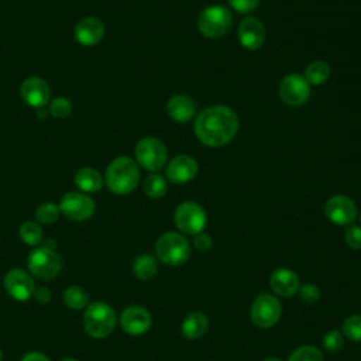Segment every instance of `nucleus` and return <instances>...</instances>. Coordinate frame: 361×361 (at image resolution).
I'll list each match as a JSON object with an SVG mask.
<instances>
[{
  "label": "nucleus",
  "instance_id": "412c9836",
  "mask_svg": "<svg viewBox=\"0 0 361 361\" xmlns=\"http://www.w3.org/2000/svg\"><path fill=\"white\" fill-rule=\"evenodd\" d=\"M209 329V319L202 312H192L189 313L180 326L182 336L189 340H196L202 337Z\"/></svg>",
  "mask_w": 361,
  "mask_h": 361
},
{
  "label": "nucleus",
  "instance_id": "a19ab883",
  "mask_svg": "<svg viewBox=\"0 0 361 361\" xmlns=\"http://www.w3.org/2000/svg\"><path fill=\"white\" fill-rule=\"evenodd\" d=\"M1 358H3V353H1V350H0V361H1Z\"/></svg>",
  "mask_w": 361,
  "mask_h": 361
},
{
  "label": "nucleus",
  "instance_id": "f3484780",
  "mask_svg": "<svg viewBox=\"0 0 361 361\" xmlns=\"http://www.w3.org/2000/svg\"><path fill=\"white\" fill-rule=\"evenodd\" d=\"M197 162L189 155H178L169 161L165 168V175L172 183H186L190 182L197 175Z\"/></svg>",
  "mask_w": 361,
  "mask_h": 361
},
{
  "label": "nucleus",
  "instance_id": "c85d7f7f",
  "mask_svg": "<svg viewBox=\"0 0 361 361\" xmlns=\"http://www.w3.org/2000/svg\"><path fill=\"white\" fill-rule=\"evenodd\" d=\"M341 334L350 341H361V314L348 316L341 324Z\"/></svg>",
  "mask_w": 361,
  "mask_h": 361
},
{
  "label": "nucleus",
  "instance_id": "20e7f679",
  "mask_svg": "<svg viewBox=\"0 0 361 361\" xmlns=\"http://www.w3.org/2000/svg\"><path fill=\"white\" fill-rule=\"evenodd\" d=\"M155 254L168 267L183 265L190 255V245L186 237L179 233L168 231L155 243Z\"/></svg>",
  "mask_w": 361,
  "mask_h": 361
},
{
  "label": "nucleus",
  "instance_id": "5701e85b",
  "mask_svg": "<svg viewBox=\"0 0 361 361\" xmlns=\"http://www.w3.org/2000/svg\"><path fill=\"white\" fill-rule=\"evenodd\" d=\"M133 271L135 274V276L141 281H148L151 279L157 271H158V264H157V258L152 254H141L135 258L134 265H133Z\"/></svg>",
  "mask_w": 361,
  "mask_h": 361
},
{
  "label": "nucleus",
  "instance_id": "473e14b6",
  "mask_svg": "<svg viewBox=\"0 0 361 361\" xmlns=\"http://www.w3.org/2000/svg\"><path fill=\"white\" fill-rule=\"evenodd\" d=\"M298 292H299V296H300L302 302L306 303V305H313V303H316V302L319 300V298H320V290H319V288H317L316 285H313V283H306V285L300 286Z\"/></svg>",
  "mask_w": 361,
  "mask_h": 361
},
{
  "label": "nucleus",
  "instance_id": "2eb2a0df",
  "mask_svg": "<svg viewBox=\"0 0 361 361\" xmlns=\"http://www.w3.org/2000/svg\"><path fill=\"white\" fill-rule=\"evenodd\" d=\"M240 44L250 51H257L262 47L267 32L264 24L255 17H245L237 30Z\"/></svg>",
  "mask_w": 361,
  "mask_h": 361
},
{
  "label": "nucleus",
  "instance_id": "6ab92c4d",
  "mask_svg": "<svg viewBox=\"0 0 361 361\" xmlns=\"http://www.w3.org/2000/svg\"><path fill=\"white\" fill-rule=\"evenodd\" d=\"M269 285L272 290L283 298H290L300 288L299 276L289 268H278L271 274Z\"/></svg>",
  "mask_w": 361,
  "mask_h": 361
},
{
  "label": "nucleus",
  "instance_id": "aec40b11",
  "mask_svg": "<svg viewBox=\"0 0 361 361\" xmlns=\"http://www.w3.org/2000/svg\"><path fill=\"white\" fill-rule=\"evenodd\" d=\"M166 110L169 117L176 123H186L195 117V102L186 94H175L168 100Z\"/></svg>",
  "mask_w": 361,
  "mask_h": 361
},
{
  "label": "nucleus",
  "instance_id": "0eeeda50",
  "mask_svg": "<svg viewBox=\"0 0 361 361\" xmlns=\"http://www.w3.org/2000/svg\"><path fill=\"white\" fill-rule=\"evenodd\" d=\"M134 152L137 164L149 172H155L164 168L168 159V151L165 144L155 137L141 138L137 142Z\"/></svg>",
  "mask_w": 361,
  "mask_h": 361
},
{
  "label": "nucleus",
  "instance_id": "f704fd0d",
  "mask_svg": "<svg viewBox=\"0 0 361 361\" xmlns=\"http://www.w3.org/2000/svg\"><path fill=\"white\" fill-rule=\"evenodd\" d=\"M231 8L238 13H250L259 4V0H228Z\"/></svg>",
  "mask_w": 361,
  "mask_h": 361
},
{
  "label": "nucleus",
  "instance_id": "4be33fe9",
  "mask_svg": "<svg viewBox=\"0 0 361 361\" xmlns=\"http://www.w3.org/2000/svg\"><path fill=\"white\" fill-rule=\"evenodd\" d=\"M75 185L86 193L99 192L103 186V178L99 171L93 168H82L75 175Z\"/></svg>",
  "mask_w": 361,
  "mask_h": 361
},
{
  "label": "nucleus",
  "instance_id": "1a4fd4ad",
  "mask_svg": "<svg viewBox=\"0 0 361 361\" xmlns=\"http://www.w3.org/2000/svg\"><path fill=\"white\" fill-rule=\"evenodd\" d=\"M173 221L179 231L189 235H196L203 231L207 219L200 204L196 202H183L176 207Z\"/></svg>",
  "mask_w": 361,
  "mask_h": 361
},
{
  "label": "nucleus",
  "instance_id": "f257e3e1",
  "mask_svg": "<svg viewBox=\"0 0 361 361\" xmlns=\"http://www.w3.org/2000/svg\"><path fill=\"white\" fill-rule=\"evenodd\" d=\"M238 130V117L227 106L216 104L202 110L195 120V135L207 147L228 144Z\"/></svg>",
  "mask_w": 361,
  "mask_h": 361
},
{
  "label": "nucleus",
  "instance_id": "39448f33",
  "mask_svg": "<svg viewBox=\"0 0 361 361\" xmlns=\"http://www.w3.org/2000/svg\"><path fill=\"white\" fill-rule=\"evenodd\" d=\"M28 272L38 279H54L62 271V259L49 247L34 248L27 258Z\"/></svg>",
  "mask_w": 361,
  "mask_h": 361
},
{
  "label": "nucleus",
  "instance_id": "423d86ee",
  "mask_svg": "<svg viewBox=\"0 0 361 361\" xmlns=\"http://www.w3.org/2000/svg\"><path fill=\"white\" fill-rule=\"evenodd\" d=\"M233 24V16L230 10L220 4H212L206 7L197 18V30L206 38L223 37Z\"/></svg>",
  "mask_w": 361,
  "mask_h": 361
},
{
  "label": "nucleus",
  "instance_id": "ea45409f",
  "mask_svg": "<svg viewBox=\"0 0 361 361\" xmlns=\"http://www.w3.org/2000/svg\"><path fill=\"white\" fill-rule=\"evenodd\" d=\"M61 361H79V360H76V358H72V357H68V358H62Z\"/></svg>",
  "mask_w": 361,
  "mask_h": 361
},
{
  "label": "nucleus",
  "instance_id": "bb28decb",
  "mask_svg": "<svg viewBox=\"0 0 361 361\" xmlns=\"http://www.w3.org/2000/svg\"><path fill=\"white\" fill-rule=\"evenodd\" d=\"M18 235L27 245L37 247L42 240V228L38 223L28 220L20 226Z\"/></svg>",
  "mask_w": 361,
  "mask_h": 361
},
{
  "label": "nucleus",
  "instance_id": "9b49d317",
  "mask_svg": "<svg viewBox=\"0 0 361 361\" xmlns=\"http://www.w3.org/2000/svg\"><path fill=\"white\" fill-rule=\"evenodd\" d=\"M59 210L73 221H83L93 216L96 204L92 197L80 192H68L61 197Z\"/></svg>",
  "mask_w": 361,
  "mask_h": 361
},
{
  "label": "nucleus",
  "instance_id": "b1692460",
  "mask_svg": "<svg viewBox=\"0 0 361 361\" xmlns=\"http://www.w3.org/2000/svg\"><path fill=\"white\" fill-rule=\"evenodd\" d=\"M303 78L309 85H323L330 78V66L324 61H313L306 66Z\"/></svg>",
  "mask_w": 361,
  "mask_h": 361
},
{
  "label": "nucleus",
  "instance_id": "c756f323",
  "mask_svg": "<svg viewBox=\"0 0 361 361\" xmlns=\"http://www.w3.org/2000/svg\"><path fill=\"white\" fill-rule=\"evenodd\" d=\"M288 361H323V353L316 345H300L293 350Z\"/></svg>",
  "mask_w": 361,
  "mask_h": 361
},
{
  "label": "nucleus",
  "instance_id": "f8f14e48",
  "mask_svg": "<svg viewBox=\"0 0 361 361\" xmlns=\"http://www.w3.org/2000/svg\"><path fill=\"white\" fill-rule=\"evenodd\" d=\"M326 217L337 226H348L357 217L355 202L345 195H334L324 204Z\"/></svg>",
  "mask_w": 361,
  "mask_h": 361
},
{
  "label": "nucleus",
  "instance_id": "cd10ccee",
  "mask_svg": "<svg viewBox=\"0 0 361 361\" xmlns=\"http://www.w3.org/2000/svg\"><path fill=\"white\" fill-rule=\"evenodd\" d=\"M59 206L52 202L41 203L35 210V217L41 224H54L59 219Z\"/></svg>",
  "mask_w": 361,
  "mask_h": 361
},
{
  "label": "nucleus",
  "instance_id": "58836bf2",
  "mask_svg": "<svg viewBox=\"0 0 361 361\" xmlns=\"http://www.w3.org/2000/svg\"><path fill=\"white\" fill-rule=\"evenodd\" d=\"M262 361H282V360H279V358H274V357H271V358H265V360H262Z\"/></svg>",
  "mask_w": 361,
  "mask_h": 361
},
{
  "label": "nucleus",
  "instance_id": "c9c22d12",
  "mask_svg": "<svg viewBox=\"0 0 361 361\" xmlns=\"http://www.w3.org/2000/svg\"><path fill=\"white\" fill-rule=\"evenodd\" d=\"M193 244H195V247L199 250V251H202V252H204V251H209L210 248H212V237L209 235V234H206V233H199V234H196L195 235V240H193Z\"/></svg>",
  "mask_w": 361,
  "mask_h": 361
},
{
  "label": "nucleus",
  "instance_id": "ddd939ff",
  "mask_svg": "<svg viewBox=\"0 0 361 361\" xmlns=\"http://www.w3.org/2000/svg\"><path fill=\"white\" fill-rule=\"evenodd\" d=\"M4 289L14 300L25 302L35 292L32 275L21 268H13L4 276Z\"/></svg>",
  "mask_w": 361,
  "mask_h": 361
},
{
  "label": "nucleus",
  "instance_id": "72a5a7b5",
  "mask_svg": "<svg viewBox=\"0 0 361 361\" xmlns=\"http://www.w3.org/2000/svg\"><path fill=\"white\" fill-rule=\"evenodd\" d=\"M344 240L350 248L361 250V227L360 226H348L344 233Z\"/></svg>",
  "mask_w": 361,
  "mask_h": 361
},
{
  "label": "nucleus",
  "instance_id": "e433bc0d",
  "mask_svg": "<svg viewBox=\"0 0 361 361\" xmlns=\"http://www.w3.org/2000/svg\"><path fill=\"white\" fill-rule=\"evenodd\" d=\"M34 298L39 303H48L51 300V290L48 288H45V286H41V288L35 289Z\"/></svg>",
  "mask_w": 361,
  "mask_h": 361
},
{
  "label": "nucleus",
  "instance_id": "79ce46f5",
  "mask_svg": "<svg viewBox=\"0 0 361 361\" xmlns=\"http://www.w3.org/2000/svg\"><path fill=\"white\" fill-rule=\"evenodd\" d=\"M360 219H361V216H360Z\"/></svg>",
  "mask_w": 361,
  "mask_h": 361
},
{
  "label": "nucleus",
  "instance_id": "4c0bfd02",
  "mask_svg": "<svg viewBox=\"0 0 361 361\" xmlns=\"http://www.w3.org/2000/svg\"><path fill=\"white\" fill-rule=\"evenodd\" d=\"M21 361H51L45 354L42 353H38V351H31V353H27Z\"/></svg>",
  "mask_w": 361,
  "mask_h": 361
},
{
  "label": "nucleus",
  "instance_id": "7c9ffc66",
  "mask_svg": "<svg viewBox=\"0 0 361 361\" xmlns=\"http://www.w3.org/2000/svg\"><path fill=\"white\" fill-rule=\"evenodd\" d=\"M72 111V103L66 97H56L51 102L49 113L55 118H65Z\"/></svg>",
  "mask_w": 361,
  "mask_h": 361
},
{
  "label": "nucleus",
  "instance_id": "a211bd4d",
  "mask_svg": "<svg viewBox=\"0 0 361 361\" xmlns=\"http://www.w3.org/2000/svg\"><path fill=\"white\" fill-rule=\"evenodd\" d=\"M104 37V25L97 17H83L75 25V38L85 47L99 44Z\"/></svg>",
  "mask_w": 361,
  "mask_h": 361
},
{
  "label": "nucleus",
  "instance_id": "2f4dec72",
  "mask_svg": "<svg viewBox=\"0 0 361 361\" xmlns=\"http://www.w3.org/2000/svg\"><path fill=\"white\" fill-rule=\"evenodd\" d=\"M323 347L329 353H338L343 347V334L338 330H330L323 338Z\"/></svg>",
  "mask_w": 361,
  "mask_h": 361
},
{
  "label": "nucleus",
  "instance_id": "a878e982",
  "mask_svg": "<svg viewBox=\"0 0 361 361\" xmlns=\"http://www.w3.org/2000/svg\"><path fill=\"white\" fill-rule=\"evenodd\" d=\"M168 190L166 180L159 173H151L144 180V193L151 199L162 197Z\"/></svg>",
  "mask_w": 361,
  "mask_h": 361
},
{
  "label": "nucleus",
  "instance_id": "6e6552de",
  "mask_svg": "<svg viewBox=\"0 0 361 361\" xmlns=\"http://www.w3.org/2000/svg\"><path fill=\"white\" fill-rule=\"evenodd\" d=\"M282 307L276 296L261 292L252 302L250 316L251 322L259 329H271L279 320Z\"/></svg>",
  "mask_w": 361,
  "mask_h": 361
},
{
  "label": "nucleus",
  "instance_id": "7ed1b4c3",
  "mask_svg": "<svg viewBox=\"0 0 361 361\" xmlns=\"http://www.w3.org/2000/svg\"><path fill=\"white\" fill-rule=\"evenodd\" d=\"M116 312L106 302H93L85 309L83 327L85 331L93 338H104L110 336L116 327Z\"/></svg>",
  "mask_w": 361,
  "mask_h": 361
},
{
  "label": "nucleus",
  "instance_id": "4468645a",
  "mask_svg": "<svg viewBox=\"0 0 361 361\" xmlns=\"http://www.w3.org/2000/svg\"><path fill=\"white\" fill-rule=\"evenodd\" d=\"M151 324V313L142 306H128L120 314L121 329L131 336L144 334L145 331L149 330Z\"/></svg>",
  "mask_w": 361,
  "mask_h": 361
},
{
  "label": "nucleus",
  "instance_id": "393cba45",
  "mask_svg": "<svg viewBox=\"0 0 361 361\" xmlns=\"http://www.w3.org/2000/svg\"><path fill=\"white\" fill-rule=\"evenodd\" d=\"M63 302L69 309L73 310H82L86 309L89 305V296L87 292L79 286V285H72L65 289L63 292Z\"/></svg>",
  "mask_w": 361,
  "mask_h": 361
},
{
  "label": "nucleus",
  "instance_id": "dca6fc26",
  "mask_svg": "<svg viewBox=\"0 0 361 361\" xmlns=\"http://www.w3.org/2000/svg\"><path fill=\"white\" fill-rule=\"evenodd\" d=\"M21 99L31 107L42 109L51 97V90L48 83L37 76L27 78L20 86Z\"/></svg>",
  "mask_w": 361,
  "mask_h": 361
},
{
  "label": "nucleus",
  "instance_id": "f03ea898",
  "mask_svg": "<svg viewBox=\"0 0 361 361\" xmlns=\"http://www.w3.org/2000/svg\"><path fill=\"white\" fill-rule=\"evenodd\" d=\"M104 180L113 193L128 195L140 182L138 164L130 157H117L109 164Z\"/></svg>",
  "mask_w": 361,
  "mask_h": 361
},
{
  "label": "nucleus",
  "instance_id": "9d476101",
  "mask_svg": "<svg viewBox=\"0 0 361 361\" xmlns=\"http://www.w3.org/2000/svg\"><path fill=\"white\" fill-rule=\"evenodd\" d=\"M279 96L289 107H300L310 97V85L299 73H288L279 83Z\"/></svg>",
  "mask_w": 361,
  "mask_h": 361
}]
</instances>
